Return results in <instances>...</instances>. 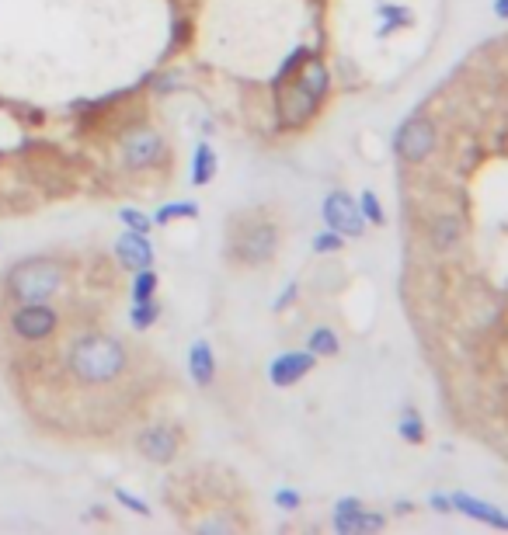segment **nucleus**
<instances>
[{
  "label": "nucleus",
  "instance_id": "423d86ee",
  "mask_svg": "<svg viewBox=\"0 0 508 535\" xmlns=\"http://www.w3.org/2000/svg\"><path fill=\"white\" fill-rule=\"evenodd\" d=\"M168 157V143L150 122H136L119 139V160L126 171H154Z\"/></svg>",
  "mask_w": 508,
  "mask_h": 535
},
{
  "label": "nucleus",
  "instance_id": "ddd939ff",
  "mask_svg": "<svg viewBox=\"0 0 508 535\" xmlns=\"http://www.w3.org/2000/svg\"><path fill=\"white\" fill-rule=\"evenodd\" d=\"M449 504H453V511H460V515L474 518V522L508 532V511L498 508V504H488V501H481V497H474V494H463V490L449 494Z\"/></svg>",
  "mask_w": 508,
  "mask_h": 535
},
{
  "label": "nucleus",
  "instance_id": "f03ea898",
  "mask_svg": "<svg viewBox=\"0 0 508 535\" xmlns=\"http://www.w3.org/2000/svg\"><path fill=\"white\" fill-rule=\"evenodd\" d=\"M70 282V265L60 254H35L21 258L0 278L7 303H53Z\"/></svg>",
  "mask_w": 508,
  "mask_h": 535
},
{
  "label": "nucleus",
  "instance_id": "393cba45",
  "mask_svg": "<svg viewBox=\"0 0 508 535\" xmlns=\"http://www.w3.org/2000/svg\"><path fill=\"white\" fill-rule=\"evenodd\" d=\"M314 254H335V251H341L345 247V237L341 233H335V230H324V233H317L314 237Z\"/></svg>",
  "mask_w": 508,
  "mask_h": 535
},
{
  "label": "nucleus",
  "instance_id": "7ed1b4c3",
  "mask_svg": "<svg viewBox=\"0 0 508 535\" xmlns=\"http://www.w3.org/2000/svg\"><path fill=\"white\" fill-rule=\"evenodd\" d=\"M279 119L286 126H303L317 115V108L324 105L331 91V73L324 67L321 56H307V63H300L296 77L279 80Z\"/></svg>",
  "mask_w": 508,
  "mask_h": 535
},
{
  "label": "nucleus",
  "instance_id": "b1692460",
  "mask_svg": "<svg viewBox=\"0 0 508 535\" xmlns=\"http://www.w3.org/2000/svg\"><path fill=\"white\" fill-rule=\"evenodd\" d=\"M355 202H359V212H362V219H366V226H380L383 219H387V216H383L380 199H376V192H362Z\"/></svg>",
  "mask_w": 508,
  "mask_h": 535
},
{
  "label": "nucleus",
  "instance_id": "cd10ccee",
  "mask_svg": "<svg viewBox=\"0 0 508 535\" xmlns=\"http://www.w3.org/2000/svg\"><path fill=\"white\" fill-rule=\"evenodd\" d=\"M428 504H432L435 511H442V515H446V511H453V504H449V494H432V497H428Z\"/></svg>",
  "mask_w": 508,
  "mask_h": 535
},
{
  "label": "nucleus",
  "instance_id": "2eb2a0df",
  "mask_svg": "<svg viewBox=\"0 0 508 535\" xmlns=\"http://www.w3.org/2000/svg\"><path fill=\"white\" fill-rule=\"evenodd\" d=\"M460 240H463V219L456 216V212H439V216L428 223V244L439 254L453 251Z\"/></svg>",
  "mask_w": 508,
  "mask_h": 535
},
{
  "label": "nucleus",
  "instance_id": "9d476101",
  "mask_svg": "<svg viewBox=\"0 0 508 535\" xmlns=\"http://www.w3.org/2000/svg\"><path fill=\"white\" fill-rule=\"evenodd\" d=\"M331 525H335L338 535H366V532L383 529L387 518H383L380 511H369L359 497H341L335 504V511H331Z\"/></svg>",
  "mask_w": 508,
  "mask_h": 535
},
{
  "label": "nucleus",
  "instance_id": "f8f14e48",
  "mask_svg": "<svg viewBox=\"0 0 508 535\" xmlns=\"http://www.w3.org/2000/svg\"><path fill=\"white\" fill-rule=\"evenodd\" d=\"M112 254H115V261L129 271L154 268V261H157V247L150 244V233H136V230H122L112 244Z\"/></svg>",
  "mask_w": 508,
  "mask_h": 535
},
{
  "label": "nucleus",
  "instance_id": "1a4fd4ad",
  "mask_svg": "<svg viewBox=\"0 0 508 535\" xmlns=\"http://www.w3.org/2000/svg\"><path fill=\"white\" fill-rule=\"evenodd\" d=\"M321 216H324V226L341 233L345 240L348 237L359 240L362 233H366V219H362V212H359V202H355L348 192H328V195H324Z\"/></svg>",
  "mask_w": 508,
  "mask_h": 535
},
{
  "label": "nucleus",
  "instance_id": "a878e982",
  "mask_svg": "<svg viewBox=\"0 0 508 535\" xmlns=\"http://www.w3.org/2000/svg\"><path fill=\"white\" fill-rule=\"evenodd\" d=\"M275 504H279L282 511H296L303 504V497H300V490L282 487V490H275Z\"/></svg>",
  "mask_w": 508,
  "mask_h": 535
},
{
  "label": "nucleus",
  "instance_id": "aec40b11",
  "mask_svg": "<svg viewBox=\"0 0 508 535\" xmlns=\"http://www.w3.org/2000/svg\"><path fill=\"white\" fill-rule=\"evenodd\" d=\"M174 219H199V202H168L154 212V226H168Z\"/></svg>",
  "mask_w": 508,
  "mask_h": 535
},
{
  "label": "nucleus",
  "instance_id": "412c9836",
  "mask_svg": "<svg viewBox=\"0 0 508 535\" xmlns=\"http://www.w3.org/2000/svg\"><path fill=\"white\" fill-rule=\"evenodd\" d=\"M115 219H119L126 230H136V233H150L154 230V216L143 209H136V205H122V209H115Z\"/></svg>",
  "mask_w": 508,
  "mask_h": 535
},
{
  "label": "nucleus",
  "instance_id": "c85d7f7f",
  "mask_svg": "<svg viewBox=\"0 0 508 535\" xmlns=\"http://www.w3.org/2000/svg\"><path fill=\"white\" fill-rule=\"evenodd\" d=\"M495 14L498 18H508V0H495Z\"/></svg>",
  "mask_w": 508,
  "mask_h": 535
},
{
  "label": "nucleus",
  "instance_id": "6e6552de",
  "mask_svg": "<svg viewBox=\"0 0 508 535\" xmlns=\"http://www.w3.org/2000/svg\"><path fill=\"white\" fill-rule=\"evenodd\" d=\"M435 146H439V133H435L432 119H425V115H415V119H408L397 129L394 150L404 164H422L435 153Z\"/></svg>",
  "mask_w": 508,
  "mask_h": 535
},
{
  "label": "nucleus",
  "instance_id": "a211bd4d",
  "mask_svg": "<svg viewBox=\"0 0 508 535\" xmlns=\"http://www.w3.org/2000/svg\"><path fill=\"white\" fill-rule=\"evenodd\" d=\"M307 351L310 355H317V358H335L338 351H341V337L335 327H314L307 337Z\"/></svg>",
  "mask_w": 508,
  "mask_h": 535
},
{
  "label": "nucleus",
  "instance_id": "4be33fe9",
  "mask_svg": "<svg viewBox=\"0 0 508 535\" xmlns=\"http://www.w3.org/2000/svg\"><path fill=\"white\" fill-rule=\"evenodd\" d=\"M397 431H401L404 442L422 445V442H425V421H422V414H418L415 407H408V410L401 414V424H397Z\"/></svg>",
  "mask_w": 508,
  "mask_h": 535
},
{
  "label": "nucleus",
  "instance_id": "20e7f679",
  "mask_svg": "<svg viewBox=\"0 0 508 535\" xmlns=\"http://www.w3.org/2000/svg\"><path fill=\"white\" fill-rule=\"evenodd\" d=\"M279 244H282L279 223L268 219L265 212H241V216L230 219V233H227L230 265L265 268L279 254Z\"/></svg>",
  "mask_w": 508,
  "mask_h": 535
},
{
  "label": "nucleus",
  "instance_id": "bb28decb",
  "mask_svg": "<svg viewBox=\"0 0 508 535\" xmlns=\"http://www.w3.org/2000/svg\"><path fill=\"white\" fill-rule=\"evenodd\" d=\"M296 296H300V285H296V282H293V285H289V289H286V292H282V296H279V299H275V310H286V306H289V303H293V299H296Z\"/></svg>",
  "mask_w": 508,
  "mask_h": 535
},
{
  "label": "nucleus",
  "instance_id": "5701e85b",
  "mask_svg": "<svg viewBox=\"0 0 508 535\" xmlns=\"http://www.w3.org/2000/svg\"><path fill=\"white\" fill-rule=\"evenodd\" d=\"M112 494H115V504H122V508H126L129 515H143V518H150V515H154V511H150V504L143 501L140 494H133V490H126V487H115Z\"/></svg>",
  "mask_w": 508,
  "mask_h": 535
},
{
  "label": "nucleus",
  "instance_id": "9b49d317",
  "mask_svg": "<svg viewBox=\"0 0 508 535\" xmlns=\"http://www.w3.org/2000/svg\"><path fill=\"white\" fill-rule=\"evenodd\" d=\"M314 369H317V355H310L307 348L282 351V355H275L272 362H268V383H272L275 390H289V386L303 383Z\"/></svg>",
  "mask_w": 508,
  "mask_h": 535
},
{
  "label": "nucleus",
  "instance_id": "f257e3e1",
  "mask_svg": "<svg viewBox=\"0 0 508 535\" xmlns=\"http://www.w3.org/2000/svg\"><path fill=\"white\" fill-rule=\"evenodd\" d=\"M56 369L74 390L112 393L126 386L136 372V351L119 334H108L101 327H77L63 344Z\"/></svg>",
  "mask_w": 508,
  "mask_h": 535
},
{
  "label": "nucleus",
  "instance_id": "f3484780",
  "mask_svg": "<svg viewBox=\"0 0 508 535\" xmlns=\"http://www.w3.org/2000/svg\"><path fill=\"white\" fill-rule=\"evenodd\" d=\"M164 306L161 299H140V303H133V310H129V327H133L136 334H147L150 327H157V320H161Z\"/></svg>",
  "mask_w": 508,
  "mask_h": 535
},
{
  "label": "nucleus",
  "instance_id": "39448f33",
  "mask_svg": "<svg viewBox=\"0 0 508 535\" xmlns=\"http://www.w3.org/2000/svg\"><path fill=\"white\" fill-rule=\"evenodd\" d=\"M63 327V313L53 303H11L7 310V334L25 348H42Z\"/></svg>",
  "mask_w": 508,
  "mask_h": 535
},
{
  "label": "nucleus",
  "instance_id": "dca6fc26",
  "mask_svg": "<svg viewBox=\"0 0 508 535\" xmlns=\"http://www.w3.org/2000/svg\"><path fill=\"white\" fill-rule=\"evenodd\" d=\"M216 171H220V157H216V150L209 143H199L192 153V185L195 188L209 185V181L216 178Z\"/></svg>",
  "mask_w": 508,
  "mask_h": 535
},
{
  "label": "nucleus",
  "instance_id": "6ab92c4d",
  "mask_svg": "<svg viewBox=\"0 0 508 535\" xmlns=\"http://www.w3.org/2000/svg\"><path fill=\"white\" fill-rule=\"evenodd\" d=\"M157 285H161V278H157L154 268H140L133 271V285H129V299L133 303H140V299H154L157 296Z\"/></svg>",
  "mask_w": 508,
  "mask_h": 535
},
{
  "label": "nucleus",
  "instance_id": "4468645a",
  "mask_svg": "<svg viewBox=\"0 0 508 535\" xmlns=\"http://www.w3.org/2000/svg\"><path fill=\"white\" fill-rule=\"evenodd\" d=\"M188 376L199 390H209L216 383V351L206 337H195L188 344Z\"/></svg>",
  "mask_w": 508,
  "mask_h": 535
},
{
  "label": "nucleus",
  "instance_id": "0eeeda50",
  "mask_svg": "<svg viewBox=\"0 0 508 535\" xmlns=\"http://www.w3.org/2000/svg\"><path fill=\"white\" fill-rule=\"evenodd\" d=\"M181 445H185V435H181V428L171 421L147 424V428L136 435V452L154 466H171L174 459L181 456Z\"/></svg>",
  "mask_w": 508,
  "mask_h": 535
}]
</instances>
